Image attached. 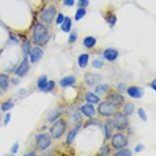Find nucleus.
<instances>
[{"label": "nucleus", "instance_id": "1", "mask_svg": "<svg viewBox=\"0 0 156 156\" xmlns=\"http://www.w3.org/2000/svg\"><path fill=\"white\" fill-rule=\"evenodd\" d=\"M48 38V29L42 24H37L34 26L33 33L34 43L37 45H41L46 43Z\"/></svg>", "mask_w": 156, "mask_h": 156}, {"label": "nucleus", "instance_id": "2", "mask_svg": "<svg viewBox=\"0 0 156 156\" xmlns=\"http://www.w3.org/2000/svg\"><path fill=\"white\" fill-rule=\"evenodd\" d=\"M67 128V122L65 119H59L50 128L51 137L54 139H59L65 133Z\"/></svg>", "mask_w": 156, "mask_h": 156}, {"label": "nucleus", "instance_id": "3", "mask_svg": "<svg viewBox=\"0 0 156 156\" xmlns=\"http://www.w3.org/2000/svg\"><path fill=\"white\" fill-rule=\"evenodd\" d=\"M119 107L110 102L109 101H103L98 106V113L103 117H111L118 112Z\"/></svg>", "mask_w": 156, "mask_h": 156}, {"label": "nucleus", "instance_id": "4", "mask_svg": "<svg viewBox=\"0 0 156 156\" xmlns=\"http://www.w3.org/2000/svg\"><path fill=\"white\" fill-rule=\"evenodd\" d=\"M36 146L39 151H45L51 143V136L48 133H41L36 136Z\"/></svg>", "mask_w": 156, "mask_h": 156}, {"label": "nucleus", "instance_id": "5", "mask_svg": "<svg viewBox=\"0 0 156 156\" xmlns=\"http://www.w3.org/2000/svg\"><path fill=\"white\" fill-rule=\"evenodd\" d=\"M113 124L116 129L121 131L124 130L128 125V120L127 118V115L124 113L117 112L114 115V119H113Z\"/></svg>", "mask_w": 156, "mask_h": 156}, {"label": "nucleus", "instance_id": "6", "mask_svg": "<svg viewBox=\"0 0 156 156\" xmlns=\"http://www.w3.org/2000/svg\"><path fill=\"white\" fill-rule=\"evenodd\" d=\"M56 8L55 6L50 5L48 8H46L42 12L40 16V19L43 22L46 24H51L54 18L56 16Z\"/></svg>", "mask_w": 156, "mask_h": 156}, {"label": "nucleus", "instance_id": "7", "mask_svg": "<svg viewBox=\"0 0 156 156\" xmlns=\"http://www.w3.org/2000/svg\"><path fill=\"white\" fill-rule=\"evenodd\" d=\"M127 145H128V139L126 138V136L123 134L118 133L113 136L111 140V146L113 148L119 150L123 148Z\"/></svg>", "mask_w": 156, "mask_h": 156}, {"label": "nucleus", "instance_id": "8", "mask_svg": "<svg viewBox=\"0 0 156 156\" xmlns=\"http://www.w3.org/2000/svg\"><path fill=\"white\" fill-rule=\"evenodd\" d=\"M106 99L110 102L116 105L117 107H120L124 104V97L122 95L116 93V92H110L106 96Z\"/></svg>", "mask_w": 156, "mask_h": 156}, {"label": "nucleus", "instance_id": "9", "mask_svg": "<svg viewBox=\"0 0 156 156\" xmlns=\"http://www.w3.org/2000/svg\"><path fill=\"white\" fill-rule=\"evenodd\" d=\"M29 61L27 59V57H26L25 59L22 61V62L21 63V65L19 66L16 70L15 71V74L17 75V76L20 77H24L27 74V72L29 70Z\"/></svg>", "mask_w": 156, "mask_h": 156}, {"label": "nucleus", "instance_id": "10", "mask_svg": "<svg viewBox=\"0 0 156 156\" xmlns=\"http://www.w3.org/2000/svg\"><path fill=\"white\" fill-rule=\"evenodd\" d=\"M44 55V51L40 48L36 47L34 48L30 51V61L32 63H35L40 60L42 56Z\"/></svg>", "mask_w": 156, "mask_h": 156}, {"label": "nucleus", "instance_id": "11", "mask_svg": "<svg viewBox=\"0 0 156 156\" xmlns=\"http://www.w3.org/2000/svg\"><path fill=\"white\" fill-rule=\"evenodd\" d=\"M127 92L129 97H133V98H141L144 94L143 90L141 89V87H134V86L128 87Z\"/></svg>", "mask_w": 156, "mask_h": 156}, {"label": "nucleus", "instance_id": "12", "mask_svg": "<svg viewBox=\"0 0 156 156\" xmlns=\"http://www.w3.org/2000/svg\"><path fill=\"white\" fill-rule=\"evenodd\" d=\"M119 56V51L114 48H108L104 51V57L109 62H115Z\"/></svg>", "mask_w": 156, "mask_h": 156}, {"label": "nucleus", "instance_id": "13", "mask_svg": "<svg viewBox=\"0 0 156 156\" xmlns=\"http://www.w3.org/2000/svg\"><path fill=\"white\" fill-rule=\"evenodd\" d=\"M81 112L88 118H92L96 114L94 107H93V105H92V104H86V105H83L81 107Z\"/></svg>", "mask_w": 156, "mask_h": 156}, {"label": "nucleus", "instance_id": "14", "mask_svg": "<svg viewBox=\"0 0 156 156\" xmlns=\"http://www.w3.org/2000/svg\"><path fill=\"white\" fill-rule=\"evenodd\" d=\"M105 136L106 140H110L112 136L113 130H114V124H113V121L107 120L105 123Z\"/></svg>", "mask_w": 156, "mask_h": 156}, {"label": "nucleus", "instance_id": "15", "mask_svg": "<svg viewBox=\"0 0 156 156\" xmlns=\"http://www.w3.org/2000/svg\"><path fill=\"white\" fill-rule=\"evenodd\" d=\"M101 80H99V76L97 74H91V73H87L86 74V81L90 86H93L96 83L99 82Z\"/></svg>", "mask_w": 156, "mask_h": 156}, {"label": "nucleus", "instance_id": "16", "mask_svg": "<svg viewBox=\"0 0 156 156\" xmlns=\"http://www.w3.org/2000/svg\"><path fill=\"white\" fill-rule=\"evenodd\" d=\"M96 44H97V39L92 36L86 37L84 38V40H83V45H84L85 48H87L88 49L92 48L96 45Z\"/></svg>", "mask_w": 156, "mask_h": 156}, {"label": "nucleus", "instance_id": "17", "mask_svg": "<svg viewBox=\"0 0 156 156\" xmlns=\"http://www.w3.org/2000/svg\"><path fill=\"white\" fill-rule=\"evenodd\" d=\"M85 97H86V101L90 104H97L100 101V98L91 92H87Z\"/></svg>", "mask_w": 156, "mask_h": 156}, {"label": "nucleus", "instance_id": "18", "mask_svg": "<svg viewBox=\"0 0 156 156\" xmlns=\"http://www.w3.org/2000/svg\"><path fill=\"white\" fill-rule=\"evenodd\" d=\"M75 83V78L73 76H68L63 78L62 80H61V86L63 87H68V86H70V85L74 84Z\"/></svg>", "mask_w": 156, "mask_h": 156}, {"label": "nucleus", "instance_id": "19", "mask_svg": "<svg viewBox=\"0 0 156 156\" xmlns=\"http://www.w3.org/2000/svg\"><path fill=\"white\" fill-rule=\"evenodd\" d=\"M88 59H89V56L87 54H81L79 56V59H78V63L80 66V68H85L87 66V62H88Z\"/></svg>", "mask_w": 156, "mask_h": 156}, {"label": "nucleus", "instance_id": "20", "mask_svg": "<svg viewBox=\"0 0 156 156\" xmlns=\"http://www.w3.org/2000/svg\"><path fill=\"white\" fill-rule=\"evenodd\" d=\"M71 19H70V18L68 17V16L65 17L64 21H63V23H62V27H61L62 31H64L66 33L69 32V31L70 30V29H71Z\"/></svg>", "mask_w": 156, "mask_h": 156}, {"label": "nucleus", "instance_id": "21", "mask_svg": "<svg viewBox=\"0 0 156 156\" xmlns=\"http://www.w3.org/2000/svg\"><path fill=\"white\" fill-rule=\"evenodd\" d=\"M79 130H80V128H74V129H73V130H71L69 133H68V135H67V137H66L67 144H69H69H71L72 142L74 141V138H75V136H76L77 133H78Z\"/></svg>", "mask_w": 156, "mask_h": 156}, {"label": "nucleus", "instance_id": "22", "mask_svg": "<svg viewBox=\"0 0 156 156\" xmlns=\"http://www.w3.org/2000/svg\"><path fill=\"white\" fill-rule=\"evenodd\" d=\"M8 86V76L7 74H0V87L3 89H7Z\"/></svg>", "mask_w": 156, "mask_h": 156}, {"label": "nucleus", "instance_id": "23", "mask_svg": "<svg viewBox=\"0 0 156 156\" xmlns=\"http://www.w3.org/2000/svg\"><path fill=\"white\" fill-rule=\"evenodd\" d=\"M108 90H109V85H98V86L95 88V92H97V94L104 95L108 92Z\"/></svg>", "mask_w": 156, "mask_h": 156}, {"label": "nucleus", "instance_id": "24", "mask_svg": "<svg viewBox=\"0 0 156 156\" xmlns=\"http://www.w3.org/2000/svg\"><path fill=\"white\" fill-rule=\"evenodd\" d=\"M48 77L47 75H42L41 77H39V79L38 80V87L39 89H41L42 91H44V87L46 86L47 83H48Z\"/></svg>", "mask_w": 156, "mask_h": 156}, {"label": "nucleus", "instance_id": "25", "mask_svg": "<svg viewBox=\"0 0 156 156\" xmlns=\"http://www.w3.org/2000/svg\"><path fill=\"white\" fill-rule=\"evenodd\" d=\"M134 111V105L132 102L126 103L124 105V109H123V112L127 116L131 115Z\"/></svg>", "mask_w": 156, "mask_h": 156}, {"label": "nucleus", "instance_id": "26", "mask_svg": "<svg viewBox=\"0 0 156 156\" xmlns=\"http://www.w3.org/2000/svg\"><path fill=\"white\" fill-rule=\"evenodd\" d=\"M86 15V10H85L84 8H79L78 10L76 11V13H75V16H74V18H75V21H79L80 20H81L84 16Z\"/></svg>", "mask_w": 156, "mask_h": 156}, {"label": "nucleus", "instance_id": "27", "mask_svg": "<svg viewBox=\"0 0 156 156\" xmlns=\"http://www.w3.org/2000/svg\"><path fill=\"white\" fill-rule=\"evenodd\" d=\"M13 106H14V103L12 102V101H6L1 105V110H2V111H7V110L12 109Z\"/></svg>", "mask_w": 156, "mask_h": 156}, {"label": "nucleus", "instance_id": "28", "mask_svg": "<svg viewBox=\"0 0 156 156\" xmlns=\"http://www.w3.org/2000/svg\"><path fill=\"white\" fill-rule=\"evenodd\" d=\"M106 20H107V22L110 25V26H114L116 23V21H117V18L115 16V15L114 14H109V15L106 16Z\"/></svg>", "mask_w": 156, "mask_h": 156}, {"label": "nucleus", "instance_id": "29", "mask_svg": "<svg viewBox=\"0 0 156 156\" xmlns=\"http://www.w3.org/2000/svg\"><path fill=\"white\" fill-rule=\"evenodd\" d=\"M92 66L96 68V69H101L103 66V65H104V62L101 59H96L92 62Z\"/></svg>", "mask_w": 156, "mask_h": 156}, {"label": "nucleus", "instance_id": "30", "mask_svg": "<svg viewBox=\"0 0 156 156\" xmlns=\"http://www.w3.org/2000/svg\"><path fill=\"white\" fill-rule=\"evenodd\" d=\"M61 115V113L58 111H53L48 115V121L49 122H52V121L56 120V119L58 118Z\"/></svg>", "mask_w": 156, "mask_h": 156}, {"label": "nucleus", "instance_id": "31", "mask_svg": "<svg viewBox=\"0 0 156 156\" xmlns=\"http://www.w3.org/2000/svg\"><path fill=\"white\" fill-rule=\"evenodd\" d=\"M54 87H55V82L51 80V81H49V82L47 83L46 86L44 87V92H50L51 90L53 89Z\"/></svg>", "mask_w": 156, "mask_h": 156}, {"label": "nucleus", "instance_id": "32", "mask_svg": "<svg viewBox=\"0 0 156 156\" xmlns=\"http://www.w3.org/2000/svg\"><path fill=\"white\" fill-rule=\"evenodd\" d=\"M137 114H138L139 117H140L142 120H147V115H146V111L144 110V109H142V108H139L138 110H137Z\"/></svg>", "mask_w": 156, "mask_h": 156}, {"label": "nucleus", "instance_id": "33", "mask_svg": "<svg viewBox=\"0 0 156 156\" xmlns=\"http://www.w3.org/2000/svg\"><path fill=\"white\" fill-rule=\"evenodd\" d=\"M115 155L119 156H130L132 155V152L129 150H121V151H118L115 154Z\"/></svg>", "mask_w": 156, "mask_h": 156}, {"label": "nucleus", "instance_id": "34", "mask_svg": "<svg viewBox=\"0 0 156 156\" xmlns=\"http://www.w3.org/2000/svg\"><path fill=\"white\" fill-rule=\"evenodd\" d=\"M110 152V146L108 144H105L102 146V148L101 149V154L102 155H106V154H109Z\"/></svg>", "mask_w": 156, "mask_h": 156}, {"label": "nucleus", "instance_id": "35", "mask_svg": "<svg viewBox=\"0 0 156 156\" xmlns=\"http://www.w3.org/2000/svg\"><path fill=\"white\" fill-rule=\"evenodd\" d=\"M89 4V0H79L78 5L81 8H86Z\"/></svg>", "mask_w": 156, "mask_h": 156}, {"label": "nucleus", "instance_id": "36", "mask_svg": "<svg viewBox=\"0 0 156 156\" xmlns=\"http://www.w3.org/2000/svg\"><path fill=\"white\" fill-rule=\"evenodd\" d=\"M64 20H65L64 16L62 15V13H59L58 16H57V18H56V24H58V25L62 24L63 23V21H64Z\"/></svg>", "mask_w": 156, "mask_h": 156}, {"label": "nucleus", "instance_id": "37", "mask_svg": "<svg viewBox=\"0 0 156 156\" xmlns=\"http://www.w3.org/2000/svg\"><path fill=\"white\" fill-rule=\"evenodd\" d=\"M77 39V34L76 33H72L70 35H69V43L72 44V43H74V42L76 41Z\"/></svg>", "mask_w": 156, "mask_h": 156}, {"label": "nucleus", "instance_id": "38", "mask_svg": "<svg viewBox=\"0 0 156 156\" xmlns=\"http://www.w3.org/2000/svg\"><path fill=\"white\" fill-rule=\"evenodd\" d=\"M74 1L75 0H64V5L67 6V7H72V6H74Z\"/></svg>", "mask_w": 156, "mask_h": 156}, {"label": "nucleus", "instance_id": "39", "mask_svg": "<svg viewBox=\"0 0 156 156\" xmlns=\"http://www.w3.org/2000/svg\"><path fill=\"white\" fill-rule=\"evenodd\" d=\"M23 49H24V51H25L26 54L30 53V51L31 49H30V44H29L28 42H27V45H26V43L24 44Z\"/></svg>", "mask_w": 156, "mask_h": 156}, {"label": "nucleus", "instance_id": "40", "mask_svg": "<svg viewBox=\"0 0 156 156\" xmlns=\"http://www.w3.org/2000/svg\"><path fill=\"white\" fill-rule=\"evenodd\" d=\"M11 120V114H7L5 116V119H4V125L7 126L8 124V123L10 122Z\"/></svg>", "mask_w": 156, "mask_h": 156}, {"label": "nucleus", "instance_id": "41", "mask_svg": "<svg viewBox=\"0 0 156 156\" xmlns=\"http://www.w3.org/2000/svg\"><path fill=\"white\" fill-rule=\"evenodd\" d=\"M117 89L119 92H123L124 90H125V84L124 83H120V84H119V86L117 87Z\"/></svg>", "mask_w": 156, "mask_h": 156}, {"label": "nucleus", "instance_id": "42", "mask_svg": "<svg viewBox=\"0 0 156 156\" xmlns=\"http://www.w3.org/2000/svg\"><path fill=\"white\" fill-rule=\"evenodd\" d=\"M18 149H19V145L15 144V145H13V146L11 149V151H12V153H16L18 151Z\"/></svg>", "mask_w": 156, "mask_h": 156}, {"label": "nucleus", "instance_id": "43", "mask_svg": "<svg viewBox=\"0 0 156 156\" xmlns=\"http://www.w3.org/2000/svg\"><path fill=\"white\" fill-rule=\"evenodd\" d=\"M143 149H144L143 145L140 144V145H137V146H136L135 151L136 152H141V151H142V150H143Z\"/></svg>", "mask_w": 156, "mask_h": 156}, {"label": "nucleus", "instance_id": "44", "mask_svg": "<svg viewBox=\"0 0 156 156\" xmlns=\"http://www.w3.org/2000/svg\"><path fill=\"white\" fill-rule=\"evenodd\" d=\"M151 87H152V88H153V89L156 92V79H154V80L153 81L151 82Z\"/></svg>", "mask_w": 156, "mask_h": 156}, {"label": "nucleus", "instance_id": "45", "mask_svg": "<svg viewBox=\"0 0 156 156\" xmlns=\"http://www.w3.org/2000/svg\"><path fill=\"white\" fill-rule=\"evenodd\" d=\"M35 153H30V154H27V155H35Z\"/></svg>", "mask_w": 156, "mask_h": 156}]
</instances>
